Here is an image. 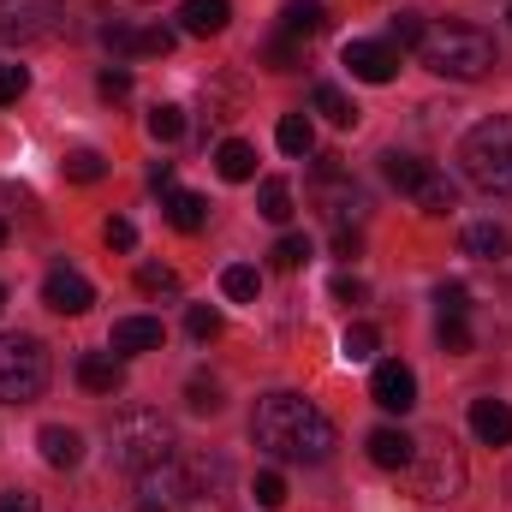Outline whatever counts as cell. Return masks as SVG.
<instances>
[{
    "label": "cell",
    "instance_id": "34",
    "mask_svg": "<svg viewBox=\"0 0 512 512\" xmlns=\"http://www.w3.org/2000/svg\"><path fill=\"white\" fill-rule=\"evenodd\" d=\"M268 262H274V268H286V274H292V268H304V262H310V239H304V233H286V239L268 251Z\"/></svg>",
    "mask_w": 512,
    "mask_h": 512
},
{
    "label": "cell",
    "instance_id": "32",
    "mask_svg": "<svg viewBox=\"0 0 512 512\" xmlns=\"http://www.w3.org/2000/svg\"><path fill=\"white\" fill-rule=\"evenodd\" d=\"M102 173H108L102 149H72V155H66V179H78V185H96Z\"/></svg>",
    "mask_w": 512,
    "mask_h": 512
},
{
    "label": "cell",
    "instance_id": "12",
    "mask_svg": "<svg viewBox=\"0 0 512 512\" xmlns=\"http://www.w3.org/2000/svg\"><path fill=\"white\" fill-rule=\"evenodd\" d=\"M471 435L483 447H512V405L507 399H471Z\"/></svg>",
    "mask_w": 512,
    "mask_h": 512
},
{
    "label": "cell",
    "instance_id": "19",
    "mask_svg": "<svg viewBox=\"0 0 512 512\" xmlns=\"http://www.w3.org/2000/svg\"><path fill=\"white\" fill-rule=\"evenodd\" d=\"M370 459H376L382 471H405V465L417 459V441H411L405 429H370Z\"/></svg>",
    "mask_w": 512,
    "mask_h": 512
},
{
    "label": "cell",
    "instance_id": "33",
    "mask_svg": "<svg viewBox=\"0 0 512 512\" xmlns=\"http://www.w3.org/2000/svg\"><path fill=\"white\" fill-rule=\"evenodd\" d=\"M441 352H453V358H465L471 352V316H441Z\"/></svg>",
    "mask_w": 512,
    "mask_h": 512
},
{
    "label": "cell",
    "instance_id": "47",
    "mask_svg": "<svg viewBox=\"0 0 512 512\" xmlns=\"http://www.w3.org/2000/svg\"><path fill=\"white\" fill-rule=\"evenodd\" d=\"M0 512H36V501L24 489H0Z\"/></svg>",
    "mask_w": 512,
    "mask_h": 512
},
{
    "label": "cell",
    "instance_id": "43",
    "mask_svg": "<svg viewBox=\"0 0 512 512\" xmlns=\"http://www.w3.org/2000/svg\"><path fill=\"white\" fill-rule=\"evenodd\" d=\"M96 90H102L108 102H126V96H131V72H126V66H108V72L96 78Z\"/></svg>",
    "mask_w": 512,
    "mask_h": 512
},
{
    "label": "cell",
    "instance_id": "15",
    "mask_svg": "<svg viewBox=\"0 0 512 512\" xmlns=\"http://www.w3.org/2000/svg\"><path fill=\"white\" fill-rule=\"evenodd\" d=\"M233 24V0H185L179 6V30L185 36H221Z\"/></svg>",
    "mask_w": 512,
    "mask_h": 512
},
{
    "label": "cell",
    "instance_id": "2",
    "mask_svg": "<svg viewBox=\"0 0 512 512\" xmlns=\"http://www.w3.org/2000/svg\"><path fill=\"white\" fill-rule=\"evenodd\" d=\"M423 66L435 72V78H453V84H477V78H489L495 72V36L489 30H477V24H441V30H429L423 36Z\"/></svg>",
    "mask_w": 512,
    "mask_h": 512
},
{
    "label": "cell",
    "instance_id": "29",
    "mask_svg": "<svg viewBox=\"0 0 512 512\" xmlns=\"http://www.w3.org/2000/svg\"><path fill=\"white\" fill-rule=\"evenodd\" d=\"M137 292H149V298H179V274L161 268V262H143V268H137Z\"/></svg>",
    "mask_w": 512,
    "mask_h": 512
},
{
    "label": "cell",
    "instance_id": "13",
    "mask_svg": "<svg viewBox=\"0 0 512 512\" xmlns=\"http://www.w3.org/2000/svg\"><path fill=\"white\" fill-rule=\"evenodd\" d=\"M334 24V12L322 6V0H286L280 6V36H292V42H310V36H322Z\"/></svg>",
    "mask_w": 512,
    "mask_h": 512
},
{
    "label": "cell",
    "instance_id": "50",
    "mask_svg": "<svg viewBox=\"0 0 512 512\" xmlns=\"http://www.w3.org/2000/svg\"><path fill=\"white\" fill-rule=\"evenodd\" d=\"M0 310H6V286H0Z\"/></svg>",
    "mask_w": 512,
    "mask_h": 512
},
{
    "label": "cell",
    "instance_id": "1",
    "mask_svg": "<svg viewBox=\"0 0 512 512\" xmlns=\"http://www.w3.org/2000/svg\"><path fill=\"white\" fill-rule=\"evenodd\" d=\"M251 441L268 459H286V465H322L334 453V423L304 399V393H262L251 411Z\"/></svg>",
    "mask_w": 512,
    "mask_h": 512
},
{
    "label": "cell",
    "instance_id": "45",
    "mask_svg": "<svg viewBox=\"0 0 512 512\" xmlns=\"http://www.w3.org/2000/svg\"><path fill=\"white\" fill-rule=\"evenodd\" d=\"M334 298H340V304H364V298H370V286H364L358 274H340V280H334Z\"/></svg>",
    "mask_w": 512,
    "mask_h": 512
},
{
    "label": "cell",
    "instance_id": "4",
    "mask_svg": "<svg viewBox=\"0 0 512 512\" xmlns=\"http://www.w3.org/2000/svg\"><path fill=\"white\" fill-rule=\"evenodd\" d=\"M108 441H114V465H120V471H137V477H143L149 465H167L173 447H179V441H173V423H167L161 411H149V405L120 411Z\"/></svg>",
    "mask_w": 512,
    "mask_h": 512
},
{
    "label": "cell",
    "instance_id": "37",
    "mask_svg": "<svg viewBox=\"0 0 512 512\" xmlns=\"http://www.w3.org/2000/svg\"><path fill=\"white\" fill-rule=\"evenodd\" d=\"M298 60H304V54H298V42H292V36H280V42H268V48H262V66H268V72H298Z\"/></svg>",
    "mask_w": 512,
    "mask_h": 512
},
{
    "label": "cell",
    "instance_id": "40",
    "mask_svg": "<svg viewBox=\"0 0 512 512\" xmlns=\"http://www.w3.org/2000/svg\"><path fill=\"white\" fill-rule=\"evenodd\" d=\"M251 495H256V507H268V512H274V507H286V477H280V471H262Z\"/></svg>",
    "mask_w": 512,
    "mask_h": 512
},
{
    "label": "cell",
    "instance_id": "27",
    "mask_svg": "<svg viewBox=\"0 0 512 512\" xmlns=\"http://www.w3.org/2000/svg\"><path fill=\"white\" fill-rule=\"evenodd\" d=\"M274 143H280L286 155H310V149H316V126H310V114H286L280 131H274Z\"/></svg>",
    "mask_w": 512,
    "mask_h": 512
},
{
    "label": "cell",
    "instance_id": "16",
    "mask_svg": "<svg viewBox=\"0 0 512 512\" xmlns=\"http://www.w3.org/2000/svg\"><path fill=\"white\" fill-rule=\"evenodd\" d=\"M161 209H167V227H179V233H203L209 227V197L203 191H167Z\"/></svg>",
    "mask_w": 512,
    "mask_h": 512
},
{
    "label": "cell",
    "instance_id": "49",
    "mask_svg": "<svg viewBox=\"0 0 512 512\" xmlns=\"http://www.w3.org/2000/svg\"><path fill=\"white\" fill-rule=\"evenodd\" d=\"M0 245H6V221H0Z\"/></svg>",
    "mask_w": 512,
    "mask_h": 512
},
{
    "label": "cell",
    "instance_id": "28",
    "mask_svg": "<svg viewBox=\"0 0 512 512\" xmlns=\"http://www.w3.org/2000/svg\"><path fill=\"white\" fill-rule=\"evenodd\" d=\"M221 292H227L233 304H256V292H262V274H256L251 262H233V268L221 274Z\"/></svg>",
    "mask_w": 512,
    "mask_h": 512
},
{
    "label": "cell",
    "instance_id": "5",
    "mask_svg": "<svg viewBox=\"0 0 512 512\" xmlns=\"http://www.w3.org/2000/svg\"><path fill=\"white\" fill-rule=\"evenodd\" d=\"M48 387V352L30 334H0V405H30Z\"/></svg>",
    "mask_w": 512,
    "mask_h": 512
},
{
    "label": "cell",
    "instance_id": "39",
    "mask_svg": "<svg viewBox=\"0 0 512 512\" xmlns=\"http://www.w3.org/2000/svg\"><path fill=\"white\" fill-rule=\"evenodd\" d=\"M185 328H191V340H215V334H221V310L191 304V310H185Z\"/></svg>",
    "mask_w": 512,
    "mask_h": 512
},
{
    "label": "cell",
    "instance_id": "25",
    "mask_svg": "<svg viewBox=\"0 0 512 512\" xmlns=\"http://www.w3.org/2000/svg\"><path fill=\"white\" fill-rule=\"evenodd\" d=\"M256 209H262V221L286 227V221H292V185H286V179H262V191H256Z\"/></svg>",
    "mask_w": 512,
    "mask_h": 512
},
{
    "label": "cell",
    "instance_id": "6",
    "mask_svg": "<svg viewBox=\"0 0 512 512\" xmlns=\"http://www.w3.org/2000/svg\"><path fill=\"white\" fill-rule=\"evenodd\" d=\"M423 453L411 459L417 465V495L423 501H459L465 495V459L453 441H417Z\"/></svg>",
    "mask_w": 512,
    "mask_h": 512
},
{
    "label": "cell",
    "instance_id": "42",
    "mask_svg": "<svg viewBox=\"0 0 512 512\" xmlns=\"http://www.w3.org/2000/svg\"><path fill=\"white\" fill-rule=\"evenodd\" d=\"M24 90H30V72H24V66H12V60H0V108H6V102H18Z\"/></svg>",
    "mask_w": 512,
    "mask_h": 512
},
{
    "label": "cell",
    "instance_id": "41",
    "mask_svg": "<svg viewBox=\"0 0 512 512\" xmlns=\"http://www.w3.org/2000/svg\"><path fill=\"white\" fill-rule=\"evenodd\" d=\"M185 399H191V411H203V417H215V411H221V387H215V382H203V376H191Z\"/></svg>",
    "mask_w": 512,
    "mask_h": 512
},
{
    "label": "cell",
    "instance_id": "44",
    "mask_svg": "<svg viewBox=\"0 0 512 512\" xmlns=\"http://www.w3.org/2000/svg\"><path fill=\"white\" fill-rule=\"evenodd\" d=\"M102 239H108V251H131V245H137V227H131L126 215H114V221L102 227Z\"/></svg>",
    "mask_w": 512,
    "mask_h": 512
},
{
    "label": "cell",
    "instance_id": "30",
    "mask_svg": "<svg viewBox=\"0 0 512 512\" xmlns=\"http://www.w3.org/2000/svg\"><path fill=\"white\" fill-rule=\"evenodd\" d=\"M340 352H346L352 364H364V358H376V352H382V334H376L370 322H352V328H346V340H340Z\"/></svg>",
    "mask_w": 512,
    "mask_h": 512
},
{
    "label": "cell",
    "instance_id": "17",
    "mask_svg": "<svg viewBox=\"0 0 512 512\" xmlns=\"http://www.w3.org/2000/svg\"><path fill=\"white\" fill-rule=\"evenodd\" d=\"M36 447H42V459H48L54 471H72V465L84 459V435L66 429V423H48V429L36 435Z\"/></svg>",
    "mask_w": 512,
    "mask_h": 512
},
{
    "label": "cell",
    "instance_id": "14",
    "mask_svg": "<svg viewBox=\"0 0 512 512\" xmlns=\"http://www.w3.org/2000/svg\"><path fill=\"white\" fill-rule=\"evenodd\" d=\"M161 340H167V328L155 322V316H126V322H114V358H131V352H161Z\"/></svg>",
    "mask_w": 512,
    "mask_h": 512
},
{
    "label": "cell",
    "instance_id": "20",
    "mask_svg": "<svg viewBox=\"0 0 512 512\" xmlns=\"http://www.w3.org/2000/svg\"><path fill=\"white\" fill-rule=\"evenodd\" d=\"M310 108H316L322 120H334V126H358V102H352V96H346L340 84H316Z\"/></svg>",
    "mask_w": 512,
    "mask_h": 512
},
{
    "label": "cell",
    "instance_id": "7",
    "mask_svg": "<svg viewBox=\"0 0 512 512\" xmlns=\"http://www.w3.org/2000/svg\"><path fill=\"white\" fill-rule=\"evenodd\" d=\"M60 0H0V42H42L54 36Z\"/></svg>",
    "mask_w": 512,
    "mask_h": 512
},
{
    "label": "cell",
    "instance_id": "36",
    "mask_svg": "<svg viewBox=\"0 0 512 512\" xmlns=\"http://www.w3.org/2000/svg\"><path fill=\"white\" fill-rule=\"evenodd\" d=\"M435 304H441V316H471V286L465 280H441L435 286Z\"/></svg>",
    "mask_w": 512,
    "mask_h": 512
},
{
    "label": "cell",
    "instance_id": "3",
    "mask_svg": "<svg viewBox=\"0 0 512 512\" xmlns=\"http://www.w3.org/2000/svg\"><path fill=\"white\" fill-rule=\"evenodd\" d=\"M459 167H465V179H471L477 191L507 197L512 191V114H495V120H483V126L465 131Z\"/></svg>",
    "mask_w": 512,
    "mask_h": 512
},
{
    "label": "cell",
    "instance_id": "8",
    "mask_svg": "<svg viewBox=\"0 0 512 512\" xmlns=\"http://www.w3.org/2000/svg\"><path fill=\"white\" fill-rule=\"evenodd\" d=\"M137 495H143L137 512H173V507H185L197 489H191V471L167 459V465H149V471L137 477Z\"/></svg>",
    "mask_w": 512,
    "mask_h": 512
},
{
    "label": "cell",
    "instance_id": "48",
    "mask_svg": "<svg viewBox=\"0 0 512 512\" xmlns=\"http://www.w3.org/2000/svg\"><path fill=\"white\" fill-rule=\"evenodd\" d=\"M149 185H155V191H173V161H155V167H149Z\"/></svg>",
    "mask_w": 512,
    "mask_h": 512
},
{
    "label": "cell",
    "instance_id": "52",
    "mask_svg": "<svg viewBox=\"0 0 512 512\" xmlns=\"http://www.w3.org/2000/svg\"><path fill=\"white\" fill-rule=\"evenodd\" d=\"M507 18H512V12H507Z\"/></svg>",
    "mask_w": 512,
    "mask_h": 512
},
{
    "label": "cell",
    "instance_id": "23",
    "mask_svg": "<svg viewBox=\"0 0 512 512\" xmlns=\"http://www.w3.org/2000/svg\"><path fill=\"white\" fill-rule=\"evenodd\" d=\"M215 167H221V179L245 185V179H256V149L233 137V143H221V149H215Z\"/></svg>",
    "mask_w": 512,
    "mask_h": 512
},
{
    "label": "cell",
    "instance_id": "46",
    "mask_svg": "<svg viewBox=\"0 0 512 512\" xmlns=\"http://www.w3.org/2000/svg\"><path fill=\"white\" fill-rule=\"evenodd\" d=\"M358 251H364V239H358L352 227H334V256H340V262H352Z\"/></svg>",
    "mask_w": 512,
    "mask_h": 512
},
{
    "label": "cell",
    "instance_id": "11",
    "mask_svg": "<svg viewBox=\"0 0 512 512\" xmlns=\"http://www.w3.org/2000/svg\"><path fill=\"white\" fill-rule=\"evenodd\" d=\"M346 72H352L358 84H393L399 54H393L387 42H346Z\"/></svg>",
    "mask_w": 512,
    "mask_h": 512
},
{
    "label": "cell",
    "instance_id": "21",
    "mask_svg": "<svg viewBox=\"0 0 512 512\" xmlns=\"http://www.w3.org/2000/svg\"><path fill=\"white\" fill-rule=\"evenodd\" d=\"M465 256H477V262H501L507 256V233L495 227V221H477V227H465Z\"/></svg>",
    "mask_w": 512,
    "mask_h": 512
},
{
    "label": "cell",
    "instance_id": "18",
    "mask_svg": "<svg viewBox=\"0 0 512 512\" xmlns=\"http://www.w3.org/2000/svg\"><path fill=\"white\" fill-rule=\"evenodd\" d=\"M78 382H84V393H120L126 387V364L108 358V352H84L78 358Z\"/></svg>",
    "mask_w": 512,
    "mask_h": 512
},
{
    "label": "cell",
    "instance_id": "31",
    "mask_svg": "<svg viewBox=\"0 0 512 512\" xmlns=\"http://www.w3.org/2000/svg\"><path fill=\"white\" fill-rule=\"evenodd\" d=\"M149 137H155V143H179V137H185V108H173V102L149 108Z\"/></svg>",
    "mask_w": 512,
    "mask_h": 512
},
{
    "label": "cell",
    "instance_id": "22",
    "mask_svg": "<svg viewBox=\"0 0 512 512\" xmlns=\"http://www.w3.org/2000/svg\"><path fill=\"white\" fill-rule=\"evenodd\" d=\"M382 173H387V185H399L405 197L429 179V161H417V155H399V149H387L382 155Z\"/></svg>",
    "mask_w": 512,
    "mask_h": 512
},
{
    "label": "cell",
    "instance_id": "38",
    "mask_svg": "<svg viewBox=\"0 0 512 512\" xmlns=\"http://www.w3.org/2000/svg\"><path fill=\"white\" fill-rule=\"evenodd\" d=\"M423 36H429L423 12H399V18H393V42H399V48H423Z\"/></svg>",
    "mask_w": 512,
    "mask_h": 512
},
{
    "label": "cell",
    "instance_id": "26",
    "mask_svg": "<svg viewBox=\"0 0 512 512\" xmlns=\"http://www.w3.org/2000/svg\"><path fill=\"white\" fill-rule=\"evenodd\" d=\"M322 209H328L334 227H346V221L364 215V191H358V185H328V191H322Z\"/></svg>",
    "mask_w": 512,
    "mask_h": 512
},
{
    "label": "cell",
    "instance_id": "10",
    "mask_svg": "<svg viewBox=\"0 0 512 512\" xmlns=\"http://www.w3.org/2000/svg\"><path fill=\"white\" fill-rule=\"evenodd\" d=\"M370 399L382 405V411H411L417 405V376L399 364V358H387V364H376V376H370Z\"/></svg>",
    "mask_w": 512,
    "mask_h": 512
},
{
    "label": "cell",
    "instance_id": "35",
    "mask_svg": "<svg viewBox=\"0 0 512 512\" xmlns=\"http://www.w3.org/2000/svg\"><path fill=\"white\" fill-rule=\"evenodd\" d=\"M173 42H179V36H173L167 24H149V30L131 36V54H149V60H155V54H173Z\"/></svg>",
    "mask_w": 512,
    "mask_h": 512
},
{
    "label": "cell",
    "instance_id": "9",
    "mask_svg": "<svg viewBox=\"0 0 512 512\" xmlns=\"http://www.w3.org/2000/svg\"><path fill=\"white\" fill-rule=\"evenodd\" d=\"M42 304H48L54 316H84V310L96 304V286H90L78 268H48V280H42Z\"/></svg>",
    "mask_w": 512,
    "mask_h": 512
},
{
    "label": "cell",
    "instance_id": "24",
    "mask_svg": "<svg viewBox=\"0 0 512 512\" xmlns=\"http://www.w3.org/2000/svg\"><path fill=\"white\" fill-rule=\"evenodd\" d=\"M411 197H417V209H423V215H447L459 191H453V179H447L441 167H429V179H423V185H417Z\"/></svg>",
    "mask_w": 512,
    "mask_h": 512
},
{
    "label": "cell",
    "instance_id": "51",
    "mask_svg": "<svg viewBox=\"0 0 512 512\" xmlns=\"http://www.w3.org/2000/svg\"><path fill=\"white\" fill-rule=\"evenodd\" d=\"M507 495H512V477H507Z\"/></svg>",
    "mask_w": 512,
    "mask_h": 512
}]
</instances>
